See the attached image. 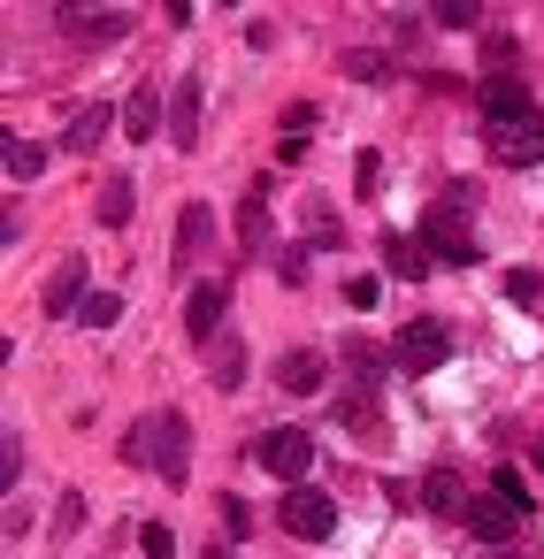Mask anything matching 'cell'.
I'll return each mask as SVG.
<instances>
[{
    "instance_id": "obj_1",
    "label": "cell",
    "mask_w": 544,
    "mask_h": 559,
    "mask_svg": "<svg viewBox=\"0 0 544 559\" xmlns=\"http://www.w3.org/2000/svg\"><path fill=\"white\" fill-rule=\"evenodd\" d=\"M468 215H475V185H445V200H429V215H422V246H429V261H445V269H475V230H468Z\"/></svg>"
},
{
    "instance_id": "obj_2",
    "label": "cell",
    "mask_w": 544,
    "mask_h": 559,
    "mask_svg": "<svg viewBox=\"0 0 544 559\" xmlns=\"http://www.w3.org/2000/svg\"><path fill=\"white\" fill-rule=\"evenodd\" d=\"M146 467H154L162 483H185V475H192V421H185V414H154V421H146Z\"/></svg>"
},
{
    "instance_id": "obj_3",
    "label": "cell",
    "mask_w": 544,
    "mask_h": 559,
    "mask_svg": "<svg viewBox=\"0 0 544 559\" xmlns=\"http://www.w3.org/2000/svg\"><path fill=\"white\" fill-rule=\"evenodd\" d=\"M445 353H452V330H445V322H429V314H414V322L391 337V368H406V376L445 368Z\"/></svg>"
},
{
    "instance_id": "obj_4",
    "label": "cell",
    "mask_w": 544,
    "mask_h": 559,
    "mask_svg": "<svg viewBox=\"0 0 544 559\" xmlns=\"http://www.w3.org/2000/svg\"><path fill=\"white\" fill-rule=\"evenodd\" d=\"M284 528L307 536V544H322V536L338 528V498L315 490V483H292V490H284Z\"/></svg>"
},
{
    "instance_id": "obj_5",
    "label": "cell",
    "mask_w": 544,
    "mask_h": 559,
    "mask_svg": "<svg viewBox=\"0 0 544 559\" xmlns=\"http://www.w3.org/2000/svg\"><path fill=\"white\" fill-rule=\"evenodd\" d=\"M490 162L498 169H536L544 162V108L521 116V123H506V131H490Z\"/></svg>"
},
{
    "instance_id": "obj_6",
    "label": "cell",
    "mask_w": 544,
    "mask_h": 559,
    "mask_svg": "<svg viewBox=\"0 0 544 559\" xmlns=\"http://www.w3.org/2000/svg\"><path fill=\"white\" fill-rule=\"evenodd\" d=\"M62 32L78 47H116V39H131V9H62Z\"/></svg>"
},
{
    "instance_id": "obj_7",
    "label": "cell",
    "mask_w": 544,
    "mask_h": 559,
    "mask_svg": "<svg viewBox=\"0 0 544 559\" xmlns=\"http://www.w3.org/2000/svg\"><path fill=\"white\" fill-rule=\"evenodd\" d=\"M261 467L284 475V483H299V475L315 467V437H307V429H269V437H261Z\"/></svg>"
},
{
    "instance_id": "obj_8",
    "label": "cell",
    "mask_w": 544,
    "mask_h": 559,
    "mask_svg": "<svg viewBox=\"0 0 544 559\" xmlns=\"http://www.w3.org/2000/svg\"><path fill=\"white\" fill-rule=\"evenodd\" d=\"M521 116H536V100H529V85H513V78H498V85H483V131H506V123H521Z\"/></svg>"
},
{
    "instance_id": "obj_9",
    "label": "cell",
    "mask_w": 544,
    "mask_h": 559,
    "mask_svg": "<svg viewBox=\"0 0 544 559\" xmlns=\"http://www.w3.org/2000/svg\"><path fill=\"white\" fill-rule=\"evenodd\" d=\"M223 307H230V284H192L185 292V330L192 337H215L223 330Z\"/></svg>"
},
{
    "instance_id": "obj_10",
    "label": "cell",
    "mask_w": 544,
    "mask_h": 559,
    "mask_svg": "<svg viewBox=\"0 0 544 559\" xmlns=\"http://www.w3.org/2000/svg\"><path fill=\"white\" fill-rule=\"evenodd\" d=\"M200 108H208V100H200V70H192V78L177 85V100H169V131H177V146H200Z\"/></svg>"
},
{
    "instance_id": "obj_11",
    "label": "cell",
    "mask_w": 544,
    "mask_h": 559,
    "mask_svg": "<svg viewBox=\"0 0 544 559\" xmlns=\"http://www.w3.org/2000/svg\"><path fill=\"white\" fill-rule=\"evenodd\" d=\"M521 521H529V513H513L506 498H483V506H468V528H475L483 544H506V536H513Z\"/></svg>"
},
{
    "instance_id": "obj_12",
    "label": "cell",
    "mask_w": 544,
    "mask_h": 559,
    "mask_svg": "<svg viewBox=\"0 0 544 559\" xmlns=\"http://www.w3.org/2000/svg\"><path fill=\"white\" fill-rule=\"evenodd\" d=\"M108 123H123V116H116V108H78L70 131H62V146H70V154H93V146L108 139Z\"/></svg>"
},
{
    "instance_id": "obj_13",
    "label": "cell",
    "mask_w": 544,
    "mask_h": 559,
    "mask_svg": "<svg viewBox=\"0 0 544 559\" xmlns=\"http://www.w3.org/2000/svg\"><path fill=\"white\" fill-rule=\"evenodd\" d=\"M383 269L414 284V276H429V246H422V238H406V230H391V238H383Z\"/></svg>"
},
{
    "instance_id": "obj_14",
    "label": "cell",
    "mask_w": 544,
    "mask_h": 559,
    "mask_svg": "<svg viewBox=\"0 0 544 559\" xmlns=\"http://www.w3.org/2000/svg\"><path fill=\"white\" fill-rule=\"evenodd\" d=\"M123 131H131V139H154V131H162V93H154V85H139V93L123 100Z\"/></svg>"
},
{
    "instance_id": "obj_15",
    "label": "cell",
    "mask_w": 544,
    "mask_h": 559,
    "mask_svg": "<svg viewBox=\"0 0 544 559\" xmlns=\"http://www.w3.org/2000/svg\"><path fill=\"white\" fill-rule=\"evenodd\" d=\"M276 383H284V391H299V399H307V391H322V353H284V360H276Z\"/></svg>"
},
{
    "instance_id": "obj_16",
    "label": "cell",
    "mask_w": 544,
    "mask_h": 559,
    "mask_svg": "<svg viewBox=\"0 0 544 559\" xmlns=\"http://www.w3.org/2000/svg\"><path fill=\"white\" fill-rule=\"evenodd\" d=\"M0 169H9L16 185H32V177L47 169V146H32V139H16V131H9V146H0Z\"/></svg>"
},
{
    "instance_id": "obj_17",
    "label": "cell",
    "mask_w": 544,
    "mask_h": 559,
    "mask_svg": "<svg viewBox=\"0 0 544 559\" xmlns=\"http://www.w3.org/2000/svg\"><path fill=\"white\" fill-rule=\"evenodd\" d=\"M131 200H139V185L131 177H108L100 185V230H123L131 223Z\"/></svg>"
},
{
    "instance_id": "obj_18",
    "label": "cell",
    "mask_w": 544,
    "mask_h": 559,
    "mask_svg": "<svg viewBox=\"0 0 544 559\" xmlns=\"http://www.w3.org/2000/svg\"><path fill=\"white\" fill-rule=\"evenodd\" d=\"M238 238H246V253H261V238H269V185L246 192V207H238Z\"/></svg>"
},
{
    "instance_id": "obj_19",
    "label": "cell",
    "mask_w": 544,
    "mask_h": 559,
    "mask_svg": "<svg viewBox=\"0 0 544 559\" xmlns=\"http://www.w3.org/2000/svg\"><path fill=\"white\" fill-rule=\"evenodd\" d=\"M422 506H429V513H468V498H460V475H452V467H429V483H422Z\"/></svg>"
},
{
    "instance_id": "obj_20",
    "label": "cell",
    "mask_w": 544,
    "mask_h": 559,
    "mask_svg": "<svg viewBox=\"0 0 544 559\" xmlns=\"http://www.w3.org/2000/svg\"><path fill=\"white\" fill-rule=\"evenodd\" d=\"M78 292H85V269H78V261L55 269V284H47V314H78V307H85Z\"/></svg>"
},
{
    "instance_id": "obj_21",
    "label": "cell",
    "mask_w": 544,
    "mask_h": 559,
    "mask_svg": "<svg viewBox=\"0 0 544 559\" xmlns=\"http://www.w3.org/2000/svg\"><path fill=\"white\" fill-rule=\"evenodd\" d=\"M208 230H215V215H208V207H200V200H192V207H185V215H177V269H185V261H192V246H200V238H208Z\"/></svg>"
},
{
    "instance_id": "obj_22",
    "label": "cell",
    "mask_w": 544,
    "mask_h": 559,
    "mask_svg": "<svg viewBox=\"0 0 544 559\" xmlns=\"http://www.w3.org/2000/svg\"><path fill=\"white\" fill-rule=\"evenodd\" d=\"M513 62H521V39H513V32H490V39H483V70H490V85H498Z\"/></svg>"
},
{
    "instance_id": "obj_23",
    "label": "cell",
    "mask_w": 544,
    "mask_h": 559,
    "mask_svg": "<svg viewBox=\"0 0 544 559\" xmlns=\"http://www.w3.org/2000/svg\"><path fill=\"white\" fill-rule=\"evenodd\" d=\"M315 100H292V116H284V162H299V146H307V131H315Z\"/></svg>"
},
{
    "instance_id": "obj_24",
    "label": "cell",
    "mask_w": 544,
    "mask_h": 559,
    "mask_svg": "<svg viewBox=\"0 0 544 559\" xmlns=\"http://www.w3.org/2000/svg\"><path fill=\"white\" fill-rule=\"evenodd\" d=\"M78 322H85V330H116V322H123V299H116V292H85Z\"/></svg>"
},
{
    "instance_id": "obj_25",
    "label": "cell",
    "mask_w": 544,
    "mask_h": 559,
    "mask_svg": "<svg viewBox=\"0 0 544 559\" xmlns=\"http://www.w3.org/2000/svg\"><path fill=\"white\" fill-rule=\"evenodd\" d=\"M338 421L345 429H376V391H345L338 399Z\"/></svg>"
},
{
    "instance_id": "obj_26",
    "label": "cell",
    "mask_w": 544,
    "mask_h": 559,
    "mask_svg": "<svg viewBox=\"0 0 544 559\" xmlns=\"http://www.w3.org/2000/svg\"><path fill=\"white\" fill-rule=\"evenodd\" d=\"M353 192H360V200H376V192H383V154H376V146L353 162Z\"/></svg>"
},
{
    "instance_id": "obj_27",
    "label": "cell",
    "mask_w": 544,
    "mask_h": 559,
    "mask_svg": "<svg viewBox=\"0 0 544 559\" xmlns=\"http://www.w3.org/2000/svg\"><path fill=\"white\" fill-rule=\"evenodd\" d=\"M506 299H513V307H536V299H544V276H536V269H506Z\"/></svg>"
},
{
    "instance_id": "obj_28",
    "label": "cell",
    "mask_w": 544,
    "mask_h": 559,
    "mask_svg": "<svg viewBox=\"0 0 544 559\" xmlns=\"http://www.w3.org/2000/svg\"><path fill=\"white\" fill-rule=\"evenodd\" d=\"M307 246H315V253H338V246H345V230H338V215H330V207H315V230H307Z\"/></svg>"
},
{
    "instance_id": "obj_29",
    "label": "cell",
    "mask_w": 544,
    "mask_h": 559,
    "mask_svg": "<svg viewBox=\"0 0 544 559\" xmlns=\"http://www.w3.org/2000/svg\"><path fill=\"white\" fill-rule=\"evenodd\" d=\"M215 383H223V391L246 383V345H223V353H215Z\"/></svg>"
},
{
    "instance_id": "obj_30",
    "label": "cell",
    "mask_w": 544,
    "mask_h": 559,
    "mask_svg": "<svg viewBox=\"0 0 544 559\" xmlns=\"http://www.w3.org/2000/svg\"><path fill=\"white\" fill-rule=\"evenodd\" d=\"M490 490H498V498H506L513 513H529V483H521L513 467H498V475H490Z\"/></svg>"
},
{
    "instance_id": "obj_31",
    "label": "cell",
    "mask_w": 544,
    "mask_h": 559,
    "mask_svg": "<svg viewBox=\"0 0 544 559\" xmlns=\"http://www.w3.org/2000/svg\"><path fill=\"white\" fill-rule=\"evenodd\" d=\"M139 544H146V559H177V536H169L162 521H146V528H139Z\"/></svg>"
},
{
    "instance_id": "obj_32",
    "label": "cell",
    "mask_w": 544,
    "mask_h": 559,
    "mask_svg": "<svg viewBox=\"0 0 544 559\" xmlns=\"http://www.w3.org/2000/svg\"><path fill=\"white\" fill-rule=\"evenodd\" d=\"M16 475H24V444H16V429H9V444H0V483L16 490Z\"/></svg>"
},
{
    "instance_id": "obj_33",
    "label": "cell",
    "mask_w": 544,
    "mask_h": 559,
    "mask_svg": "<svg viewBox=\"0 0 544 559\" xmlns=\"http://www.w3.org/2000/svg\"><path fill=\"white\" fill-rule=\"evenodd\" d=\"M437 24H445V32H468V24H483V9H468V0H452V9H437Z\"/></svg>"
},
{
    "instance_id": "obj_34",
    "label": "cell",
    "mask_w": 544,
    "mask_h": 559,
    "mask_svg": "<svg viewBox=\"0 0 544 559\" xmlns=\"http://www.w3.org/2000/svg\"><path fill=\"white\" fill-rule=\"evenodd\" d=\"M345 299H353V307H360V314H368V307H376V299H383V284H376V276H353V284H345Z\"/></svg>"
},
{
    "instance_id": "obj_35",
    "label": "cell",
    "mask_w": 544,
    "mask_h": 559,
    "mask_svg": "<svg viewBox=\"0 0 544 559\" xmlns=\"http://www.w3.org/2000/svg\"><path fill=\"white\" fill-rule=\"evenodd\" d=\"M223 528H230V536H246V528H253V513H246L238 498H223Z\"/></svg>"
},
{
    "instance_id": "obj_36",
    "label": "cell",
    "mask_w": 544,
    "mask_h": 559,
    "mask_svg": "<svg viewBox=\"0 0 544 559\" xmlns=\"http://www.w3.org/2000/svg\"><path fill=\"white\" fill-rule=\"evenodd\" d=\"M536 467H544V437H536Z\"/></svg>"
},
{
    "instance_id": "obj_37",
    "label": "cell",
    "mask_w": 544,
    "mask_h": 559,
    "mask_svg": "<svg viewBox=\"0 0 544 559\" xmlns=\"http://www.w3.org/2000/svg\"><path fill=\"white\" fill-rule=\"evenodd\" d=\"M215 559H223V551H215Z\"/></svg>"
}]
</instances>
